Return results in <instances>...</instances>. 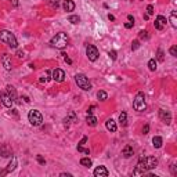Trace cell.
I'll use <instances>...</instances> for the list:
<instances>
[{
    "label": "cell",
    "instance_id": "cell-1",
    "mask_svg": "<svg viewBox=\"0 0 177 177\" xmlns=\"http://www.w3.org/2000/svg\"><path fill=\"white\" fill-rule=\"evenodd\" d=\"M158 165V159L154 157H147V158H140V161L137 163L136 169H134V174L136 176H140V174L147 173L148 170L154 169L155 166Z\"/></svg>",
    "mask_w": 177,
    "mask_h": 177
},
{
    "label": "cell",
    "instance_id": "cell-2",
    "mask_svg": "<svg viewBox=\"0 0 177 177\" xmlns=\"http://www.w3.org/2000/svg\"><path fill=\"white\" fill-rule=\"evenodd\" d=\"M50 44L56 48H65L67 47V44H68V35L64 33V32L57 33L56 36L50 40Z\"/></svg>",
    "mask_w": 177,
    "mask_h": 177
},
{
    "label": "cell",
    "instance_id": "cell-3",
    "mask_svg": "<svg viewBox=\"0 0 177 177\" xmlns=\"http://www.w3.org/2000/svg\"><path fill=\"white\" fill-rule=\"evenodd\" d=\"M0 40L7 43L11 48H15L18 46V42H17V37L14 36V33H11L10 31H6V29L0 31Z\"/></svg>",
    "mask_w": 177,
    "mask_h": 177
},
{
    "label": "cell",
    "instance_id": "cell-4",
    "mask_svg": "<svg viewBox=\"0 0 177 177\" xmlns=\"http://www.w3.org/2000/svg\"><path fill=\"white\" fill-rule=\"evenodd\" d=\"M75 82H76V85L82 88V90H85V91H88V90H91V83L88 80V78L83 73H78L76 76H75Z\"/></svg>",
    "mask_w": 177,
    "mask_h": 177
},
{
    "label": "cell",
    "instance_id": "cell-5",
    "mask_svg": "<svg viewBox=\"0 0 177 177\" xmlns=\"http://www.w3.org/2000/svg\"><path fill=\"white\" fill-rule=\"evenodd\" d=\"M133 108L141 112V111H145L147 108V104H145V97H144V93H137V96L134 97V101H133Z\"/></svg>",
    "mask_w": 177,
    "mask_h": 177
},
{
    "label": "cell",
    "instance_id": "cell-6",
    "mask_svg": "<svg viewBox=\"0 0 177 177\" xmlns=\"http://www.w3.org/2000/svg\"><path fill=\"white\" fill-rule=\"evenodd\" d=\"M28 119H29V122H31V125L32 126H40L42 123H43V115H42L37 109L29 111Z\"/></svg>",
    "mask_w": 177,
    "mask_h": 177
},
{
    "label": "cell",
    "instance_id": "cell-7",
    "mask_svg": "<svg viewBox=\"0 0 177 177\" xmlns=\"http://www.w3.org/2000/svg\"><path fill=\"white\" fill-rule=\"evenodd\" d=\"M86 56L90 61H96L100 56V53H98V48L96 46H93V44H88L87 47H86Z\"/></svg>",
    "mask_w": 177,
    "mask_h": 177
},
{
    "label": "cell",
    "instance_id": "cell-8",
    "mask_svg": "<svg viewBox=\"0 0 177 177\" xmlns=\"http://www.w3.org/2000/svg\"><path fill=\"white\" fill-rule=\"evenodd\" d=\"M159 118H161V121L166 125H170L172 123V113L167 111V109H159Z\"/></svg>",
    "mask_w": 177,
    "mask_h": 177
},
{
    "label": "cell",
    "instance_id": "cell-9",
    "mask_svg": "<svg viewBox=\"0 0 177 177\" xmlns=\"http://www.w3.org/2000/svg\"><path fill=\"white\" fill-rule=\"evenodd\" d=\"M53 79H54L56 82H58V83L64 82V79H65V72L62 71V69H60V68L54 69V71H53Z\"/></svg>",
    "mask_w": 177,
    "mask_h": 177
},
{
    "label": "cell",
    "instance_id": "cell-10",
    "mask_svg": "<svg viewBox=\"0 0 177 177\" xmlns=\"http://www.w3.org/2000/svg\"><path fill=\"white\" fill-rule=\"evenodd\" d=\"M166 24H167V21H166V18L163 15H158L157 20H155V22H154V26L157 29H159V31H162V29L166 26Z\"/></svg>",
    "mask_w": 177,
    "mask_h": 177
},
{
    "label": "cell",
    "instance_id": "cell-11",
    "mask_svg": "<svg viewBox=\"0 0 177 177\" xmlns=\"http://www.w3.org/2000/svg\"><path fill=\"white\" fill-rule=\"evenodd\" d=\"M1 64H3V67L7 69V71H10V69L12 68L11 58H10V56H8V54H6V53H4L3 56H1Z\"/></svg>",
    "mask_w": 177,
    "mask_h": 177
},
{
    "label": "cell",
    "instance_id": "cell-12",
    "mask_svg": "<svg viewBox=\"0 0 177 177\" xmlns=\"http://www.w3.org/2000/svg\"><path fill=\"white\" fill-rule=\"evenodd\" d=\"M0 98H1V102H3L4 107L11 108V105H12V102H14V101L11 100V97L8 96L7 93H1V94H0Z\"/></svg>",
    "mask_w": 177,
    "mask_h": 177
},
{
    "label": "cell",
    "instance_id": "cell-13",
    "mask_svg": "<svg viewBox=\"0 0 177 177\" xmlns=\"http://www.w3.org/2000/svg\"><path fill=\"white\" fill-rule=\"evenodd\" d=\"M94 176L96 177H107L108 176V170L105 166H98L94 169Z\"/></svg>",
    "mask_w": 177,
    "mask_h": 177
},
{
    "label": "cell",
    "instance_id": "cell-14",
    "mask_svg": "<svg viewBox=\"0 0 177 177\" xmlns=\"http://www.w3.org/2000/svg\"><path fill=\"white\" fill-rule=\"evenodd\" d=\"M62 7L67 12H71L75 10V3H73V0H64V4H62Z\"/></svg>",
    "mask_w": 177,
    "mask_h": 177
},
{
    "label": "cell",
    "instance_id": "cell-15",
    "mask_svg": "<svg viewBox=\"0 0 177 177\" xmlns=\"http://www.w3.org/2000/svg\"><path fill=\"white\" fill-rule=\"evenodd\" d=\"M105 126H107V129H108L111 133H115V132H116V130H118L116 122L113 121V119H108V121L105 122Z\"/></svg>",
    "mask_w": 177,
    "mask_h": 177
},
{
    "label": "cell",
    "instance_id": "cell-16",
    "mask_svg": "<svg viewBox=\"0 0 177 177\" xmlns=\"http://www.w3.org/2000/svg\"><path fill=\"white\" fill-rule=\"evenodd\" d=\"M134 154V151H133V147L130 144H127V145H125V148L122 149V155L125 158H130Z\"/></svg>",
    "mask_w": 177,
    "mask_h": 177
},
{
    "label": "cell",
    "instance_id": "cell-17",
    "mask_svg": "<svg viewBox=\"0 0 177 177\" xmlns=\"http://www.w3.org/2000/svg\"><path fill=\"white\" fill-rule=\"evenodd\" d=\"M17 165H18V162H17V158L15 157H12V161L8 163V166H7V169L4 170V173L3 174H7V173H10V172H12V170L17 167Z\"/></svg>",
    "mask_w": 177,
    "mask_h": 177
},
{
    "label": "cell",
    "instance_id": "cell-18",
    "mask_svg": "<svg viewBox=\"0 0 177 177\" xmlns=\"http://www.w3.org/2000/svg\"><path fill=\"white\" fill-rule=\"evenodd\" d=\"M11 149L8 148L7 145H0V155L4 158H8V157H11Z\"/></svg>",
    "mask_w": 177,
    "mask_h": 177
},
{
    "label": "cell",
    "instance_id": "cell-19",
    "mask_svg": "<svg viewBox=\"0 0 177 177\" xmlns=\"http://www.w3.org/2000/svg\"><path fill=\"white\" fill-rule=\"evenodd\" d=\"M6 88H7V94L11 97V100L15 101V100H17V91H15V88L12 87V86H10V85H8Z\"/></svg>",
    "mask_w": 177,
    "mask_h": 177
},
{
    "label": "cell",
    "instance_id": "cell-20",
    "mask_svg": "<svg viewBox=\"0 0 177 177\" xmlns=\"http://www.w3.org/2000/svg\"><path fill=\"white\" fill-rule=\"evenodd\" d=\"M162 143H163V140H162V137H159V136H155L152 138V145L155 147V148H161Z\"/></svg>",
    "mask_w": 177,
    "mask_h": 177
},
{
    "label": "cell",
    "instance_id": "cell-21",
    "mask_svg": "<svg viewBox=\"0 0 177 177\" xmlns=\"http://www.w3.org/2000/svg\"><path fill=\"white\" fill-rule=\"evenodd\" d=\"M86 123H87L88 126H93V127H94V126L97 125V118L91 116V115H88V116L86 118Z\"/></svg>",
    "mask_w": 177,
    "mask_h": 177
},
{
    "label": "cell",
    "instance_id": "cell-22",
    "mask_svg": "<svg viewBox=\"0 0 177 177\" xmlns=\"http://www.w3.org/2000/svg\"><path fill=\"white\" fill-rule=\"evenodd\" d=\"M80 165L85 166V167H90V166L93 165V162H91V159H88V158H82V159H80Z\"/></svg>",
    "mask_w": 177,
    "mask_h": 177
},
{
    "label": "cell",
    "instance_id": "cell-23",
    "mask_svg": "<svg viewBox=\"0 0 177 177\" xmlns=\"http://www.w3.org/2000/svg\"><path fill=\"white\" fill-rule=\"evenodd\" d=\"M170 24L173 28H177V17H176V11H172L170 14Z\"/></svg>",
    "mask_w": 177,
    "mask_h": 177
},
{
    "label": "cell",
    "instance_id": "cell-24",
    "mask_svg": "<svg viewBox=\"0 0 177 177\" xmlns=\"http://www.w3.org/2000/svg\"><path fill=\"white\" fill-rule=\"evenodd\" d=\"M119 122H121L122 126L127 125V115H126V112H122L121 115H119Z\"/></svg>",
    "mask_w": 177,
    "mask_h": 177
},
{
    "label": "cell",
    "instance_id": "cell-25",
    "mask_svg": "<svg viewBox=\"0 0 177 177\" xmlns=\"http://www.w3.org/2000/svg\"><path fill=\"white\" fill-rule=\"evenodd\" d=\"M97 98H98L100 101H105L107 98H108V94H107L104 90H100V91L97 93Z\"/></svg>",
    "mask_w": 177,
    "mask_h": 177
},
{
    "label": "cell",
    "instance_id": "cell-26",
    "mask_svg": "<svg viewBox=\"0 0 177 177\" xmlns=\"http://www.w3.org/2000/svg\"><path fill=\"white\" fill-rule=\"evenodd\" d=\"M148 68L149 71H157V61H155V58H151V60L148 61Z\"/></svg>",
    "mask_w": 177,
    "mask_h": 177
},
{
    "label": "cell",
    "instance_id": "cell-27",
    "mask_svg": "<svg viewBox=\"0 0 177 177\" xmlns=\"http://www.w3.org/2000/svg\"><path fill=\"white\" fill-rule=\"evenodd\" d=\"M68 21L71 24H79V21H80V17L79 15H71L68 18Z\"/></svg>",
    "mask_w": 177,
    "mask_h": 177
},
{
    "label": "cell",
    "instance_id": "cell-28",
    "mask_svg": "<svg viewBox=\"0 0 177 177\" xmlns=\"http://www.w3.org/2000/svg\"><path fill=\"white\" fill-rule=\"evenodd\" d=\"M157 60L161 61V62L165 60V56H163V50H162V48H158V51H157Z\"/></svg>",
    "mask_w": 177,
    "mask_h": 177
},
{
    "label": "cell",
    "instance_id": "cell-29",
    "mask_svg": "<svg viewBox=\"0 0 177 177\" xmlns=\"http://www.w3.org/2000/svg\"><path fill=\"white\" fill-rule=\"evenodd\" d=\"M138 37H140V39H145V40H147V39L149 37V35H148V32H147V31H140V32H138Z\"/></svg>",
    "mask_w": 177,
    "mask_h": 177
},
{
    "label": "cell",
    "instance_id": "cell-30",
    "mask_svg": "<svg viewBox=\"0 0 177 177\" xmlns=\"http://www.w3.org/2000/svg\"><path fill=\"white\" fill-rule=\"evenodd\" d=\"M170 54H172V56L173 57H177V46L176 44H174V46H172V47H170Z\"/></svg>",
    "mask_w": 177,
    "mask_h": 177
},
{
    "label": "cell",
    "instance_id": "cell-31",
    "mask_svg": "<svg viewBox=\"0 0 177 177\" xmlns=\"http://www.w3.org/2000/svg\"><path fill=\"white\" fill-rule=\"evenodd\" d=\"M48 75H50V72L47 71V72H46V75H43V76L40 78V82H42V83H46V82L48 80Z\"/></svg>",
    "mask_w": 177,
    "mask_h": 177
},
{
    "label": "cell",
    "instance_id": "cell-32",
    "mask_svg": "<svg viewBox=\"0 0 177 177\" xmlns=\"http://www.w3.org/2000/svg\"><path fill=\"white\" fill-rule=\"evenodd\" d=\"M138 47H140V42H138V40H134V42L132 43V50H137Z\"/></svg>",
    "mask_w": 177,
    "mask_h": 177
},
{
    "label": "cell",
    "instance_id": "cell-33",
    "mask_svg": "<svg viewBox=\"0 0 177 177\" xmlns=\"http://www.w3.org/2000/svg\"><path fill=\"white\" fill-rule=\"evenodd\" d=\"M108 56L111 57L112 60H116V51H113V50H112V51H109V53H108Z\"/></svg>",
    "mask_w": 177,
    "mask_h": 177
},
{
    "label": "cell",
    "instance_id": "cell-34",
    "mask_svg": "<svg viewBox=\"0 0 177 177\" xmlns=\"http://www.w3.org/2000/svg\"><path fill=\"white\" fill-rule=\"evenodd\" d=\"M147 12H148V15H152L154 14V7L152 6H148V7H147Z\"/></svg>",
    "mask_w": 177,
    "mask_h": 177
},
{
    "label": "cell",
    "instance_id": "cell-35",
    "mask_svg": "<svg viewBox=\"0 0 177 177\" xmlns=\"http://www.w3.org/2000/svg\"><path fill=\"white\" fill-rule=\"evenodd\" d=\"M37 162H39L40 165H44V163H46V161L42 158V155H37Z\"/></svg>",
    "mask_w": 177,
    "mask_h": 177
},
{
    "label": "cell",
    "instance_id": "cell-36",
    "mask_svg": "<svg viewBox=\"0 0 177 177\" xmlns=\"http://www.w3.org/2000/svg\"><path fill=\"white\" fill-rule=\"evenodd\" d=\"M148 132H149V125H145L144 127H143V134H147Z\"/></svg>",
    "mask_w": 177,
    "mask_h": 177
},
{
    "label": "cell",
    "instance_id": "cell-37",
    "mask_svg": "<svg viewBox=\"0 0 177 177\" xmlns=\"http://www.w3.org/2000/svg\"><path fill=\"white\" fill-rule=\"evenodd\" d=\"M86 141H87V137H83V138H82V141L79 143V145H78V147H83V144H85Z\"/></svg>",
    "mask_w": 177,
    "mask_h": 177
},
{
    "label": "cell",
    "instance_id": "cell-38",
    "mask_svg": "<svg viewBox=\"0 0 177 177\" xmlns=\"http://www.w3.org/2000/svg\"><path fill=\"white\" fill-rule=\"evenodd\" d=\"M133 25H134V22H126V24H125V28L130 29V28H133Z\"/></svg>",
    "mask_w": 177,
    "mask_h": 177
},
{
    "label": "cell",
    "instance_id": "cell-39",
    "mask_svg": "<svg viewBox=\"0 0 177 177\" xmlns=\"http://www.w3.org/2000/svg\"><path fill=\"white\" fill-rule=\"evenodd\" d=\"M17 56H18V57H20V58H24V51H21V50H20V51H18V53H17Z\"/></svg>",
    "mask_w": 177,
    "mask_h": 177
},
{
    "label": "cell",
    "instance_id": "cell-40",
    "mask_svg": "<svg viewBox=\"0 0 177 177\" xmlns=\"http://www.w3.org/2000/svg\"><path fill=\"white\" fill-rule=\"evenodd\" d=\"M11 3L14 7H17V6H18V0H11Z\"/></svg>",
    "mask_w": 177,
    "mask_h": 177
},
{
    "label": "cell",
    "instance_id": "cell-41",
    "mask_svg": "<svg viewBox=\"0 0 177 177\" xmlns=\"http://www.w3.org/2000/svg\"><path fill=\"white\" fill-rule=\"evenodd\" d=\"M94 111V107H90V109H88L87 112H88V115H91V112Z\"/></svg>",
    "mask_w": 177,
    "mask_h": 177
},
{
    "label": "cell",
    "instance_id": "cell-42",
    "mask_svg": "<svg viewBox=\"0 0 177 177\" xmlns=\"http://www.w3.org/2000/svg\"><path fill=\"white\" fill-rule=\"evenodd\" d=\"M65 176H67V177H71V174H69V173H61V177H65Z\"/></svg>",
    "mask_w": 177,
    "mask_h": 177
},
{
    "label": "cell",
    "instance_id": "cell-43",
    "mask_svg": "<svg viewBox=\"0 0 177 177\" xmlns=\"http://www.w3.org/2000/svg\"><path fill=\"white\" fill-rule=\"evenodd\" d=\"M172 173L176 174V167H174V165H172Z\"/></svg>",
    "mask_w": 177,
    "mask_h": 177
},
{
    "label": "cell",
    "instance_id": "cell-44",
    "mask_svg": "<svg viewBox=\"0 0 177 177\" xmlns=\"http://www.w3.org/2000/svg\"><path fill=\"white\" fill-rule=\"evenodd\" d=\"M129 21H130V22H134V18H133V15H129Z\"/></svg>",
    "mask_w": 177,
    "mask_h": 177
},
{
    "label": "cell",
    "instance_id": "cell-45",
    "mask_svg": "<svg viewBox=\"0 0 177 177\" xmlns=\"http://www.w3.org/2000/svg\"><path fill=\"white\" fill-rule=\"evenodd\" d=\"M108 18H109V20H111V21H113V20H115V17H113V15H111V14H109V15H108Z\"/></svg>",
    "mask_w": 177,
    "mask_h": 177
},
{
    "label": "cell",
    "instance_id": "cell-46",
    "mask_svg": "<svg viewBox=\"0 0 177 177\" xmlns=\"http://www.w3.org/2000/svg\"><path fill=\"white\" fill-rule=\"evenodd\" d=\"M51 6H53V7H58V3H57V1H56V3H51Z\"/></svg>",
    "mask_w": 177,
    "mask_h": 177
}]
</instances>
